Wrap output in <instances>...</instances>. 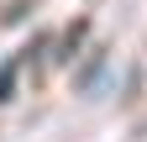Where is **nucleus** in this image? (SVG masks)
<instances>
[{
  "mask_svg": "<svg viewBox=\"0 0 147 142\" xmlns=\"http://www.w3.org/2000/svg\"><path fill=\"white\" fill-rule=\"evenodd\" d=\"M105 74H110V47H95V58L79 68V84H74V90L79 95H100L105 90Z\"/></svg>",
  "mask_w": 147,
  "mask_h": 142,
  "instance_id": "f257e3e1",
  "label": "nucleus"
},
{
  "mask_svg": "<svg viewBox=\"0 0 147 142\" xmlns=\"http://www.w3.org/2000/svg\"><path fill=\"white\" fill-rule=\"evenodd\" d=\"M16 79H21V58H5L0 63V100L16 95Z\"/></svg>",
  "mask_w": 147,
  "mask_h": 142,
  "instance_id": "f03ea898",
  "label": "nucleus"
},
{
  "mask_svg": "<svg viewBox=\"0 0 147 142\" xmlns=\"http://www.w3.org/2000/svg\"><path fill=\"white\" fill-rule=\"evenodd\" d=\"M84 32H89L84 21H74V26L63 32V58H74V53H79V37H84Z\"/></svg>",
  "mask_w": 147,
  "mask_h": 142,
  "instance_id": "7ed1b4c3",
  "label": "nucleus"
}]
</instances>
